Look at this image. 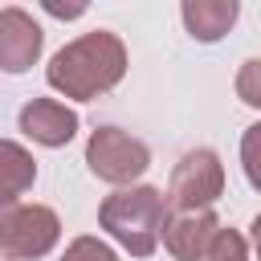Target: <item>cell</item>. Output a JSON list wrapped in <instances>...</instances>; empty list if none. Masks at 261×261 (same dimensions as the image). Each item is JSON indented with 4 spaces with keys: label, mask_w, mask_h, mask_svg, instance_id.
I'll return each instance as SVG.
<instances>
[{
    "label": "cell",
    "mask_w": 261,
    "mask_h": 261,
    "mask_svg": "<svg viewBox=\"0 0 261 261\" xmlns=\"http://www.w3.org/2000/svg\"><path fill=\"white\" fill-rule=\"evenodd\" d=\"M45 12L49 16H61V20H73V16L86 12V4H53V0H45Z\"/></svg>",
    "instance_id": "obj_15"
},
{
    "label": "cell",
    "mask_w": 261,
    "mask_h": 261,
    "mask_svg": "<svg viewBox=\"0 0 261 261\" xmlns=\"http://www.w3.org/2000/svg\"><path fill=\"white\" fill-rule=\"evenodd\" d=\"M241 167H245V179L261 192V122H253L241 135Z\"/></svg>",
    "instance_id": "obj_12"
},
{
    "label": "cell",
    "mask_w": 261,
    "mask_h": 261,
    "mask_svg": "<svg viewBox=\"0 0 261 261\" xmlns=\"http://www.w3.org/2000/svg\"><path fill=\"white\" fill-rule=\"evenodd\" d=\"M61 261H118V257H114V249H110L106 241H98V237H77V241L65 245Z\"/></svg>",
    "instance_id": "obj_13"
},
{
    "label": "cell",
    "mask_w": 261,
    "mask_h": 261,
    "mask_svg": "<svg viewBox=\"0 0 261 261\" xmlns=\"http://www.w3.org/2000/svg\"><path fill=\"white\" fill-rule=\"evenodd\" d=\"M237 98L245 106H257L261 110V57H253V61H245L237 69Z\"/></svg>",
    "instance_id": "obj_14"
},
{
    "label": "cell",
    "mask_w": 261,
    "mask_h": 261,
    "mask_svg": "<svg viewBox=\"0 0 261 261\" xmlns=\"http://www.w3.org/2000/svg\"><path fill=\"white\" fill-rule=\"evenodd\" d=\"M86 163H90V171L98 179L118 184V188L122 184L135 188V179L151 167V151H147L143 139L118 130V126H98L90 135V143H86Z\"/></svg>",
    "instance_id": "obj_4"
},
{
    "label": "cell",
    "mask_w": 261,
    "mask_h": 261,
    "mask_svg": "<svg viewBox=\"0 0 261 261\" xmlns=\"http://www.w3.org/2000/svg\"><path fill=\"white\" fill-rule=\"evenodd\" d=\"M204 257L208 261H249V245H245V237L237 228H216V237H212Z\"/></svg>",
    "instance_id": "obj_11"
},
{
    "label": "cell",
    "mask_w": 261,
    "mask_h": 261,
    "mask_svg": "<svg viewBox=\"0 0 261 261\" xmlns=\"http://www.w3.org/2000/svg\"><path fill=\"white\" fill-rule=\"evenodd\" d=\"M61 237V220L45 204H0V253L8 261H37Z\"/></svg>",
    "instance_id": "obj_3"
},
{
    "label": "cell",
    "mask_w": 261,
    "mask_h": 261,
    "mask_svg": "<svg viewBox=\"0 0 261 261\" xmlns=\"http://www.w3.org/2000/svg\"><path fill=\"white\" fill-rule=\"evenodd\" d=\"M126 73V45L118 33H106V29H94V33H82L77 41L61 45L45 69V82L73 98V102H94L98 94H110Z\"/></svg>",
    "instance_id": "obj_1"
},
{
    "label": "cell",
    "mask_w": 261,
    "mask_h": 261,
    "mask_svg": "<svg viewBox=\"0 0 261 261\" xmlns=\"http://www.w3.org/2000/svg\"><path fill=\"white\" fill-rule=\"evenodd\" d=\"M220 192H224V167H220L216 151L196 147V151H188V155L175 163L163 200H167V208H175V212H200V208L216 204Z\"/></svg>",
    "instance_id": "obj_5"
},
{
    "label": "cell",
    "mask_w": 261,
    "mask_h": 261,
    "mask_svg": "<svg viewBox=\"0 0 261 261\" xmlns=\"http://www.w3.org/2000/svg\"><path fill=\"white\" fill-rule=\"evenodd\" d=\"M20 130L41 147H65L77 135V110L57 98H33L20 106Z\"/></svg>",
    "instance_id": "obj_7"
},
{
    "label": "cell",
    "mask_w": 261,
    "mask_h": 261,
    "mask_svg": "<svg viewBox=\"0 0 261 261\" xmlns=\"http://www.w3.org/2000/svg\"><path fill=\"white\" fill-rule=\"evenodd\" d=\"M98 224L135 257H151L159 249L163 224H167V200L159 188L151 184H135V188H118L114 196L102 200L98 208Z\"/></svg>",
    "instance_id": "obj_2"
},
{
    "label": "cell",
    "mask_w": 261,
    "mask_h": 261,
    "mask_svg": "<svg viewBox=\"0 0 261 261\" xmlns=\"http://www.w3.org/2000/svg\"><path fill=\"white\" fill-rule=\"evenodd\" d=\"M253 245H257V261H261V216L253 220Z\"/></svg>",
    "instance_id": "obj_16"
},
{
    "label": "cell",
    "mask_w": 261,
    "mask_h": 261,
    "mask_svg": "<svg viewBox=\"0 0 261 261\" xmlns=\"http://www.w3.org/2000/svg\"><path fill=\"white\" fill-rule=\"evenodd\" d=\"M179 16H184V29H188L196 41L212 45V41H220V37L237 24L241 4H237V0H184V4H179Z\"/></svg>",
    "instance_id": "obj_9"
},
{
    "label": "cell",
    "mask_w": 261,
    "mask_h": 261,
    "mask_svg": "<svg viewBox=\"0 0 261 261\" xmlns=\"http://www.w3.org/2000/svg\"><path fill=\"white\" fill-rule=\"evenodd\" d=\"M216 228H220V220L208 208H200V212H175L163 224V245H167V253L175 261H204Z\"/></svg>",
    "instance_id": "obj_8"
},
{
    "label": "cell",
    "mask_w": 261,
    "mask_h": 261,
    "mask_svg": "<svg viewBox=\"0 0 261 261\" xmlns=\"http://www.w3.org/2000/svg\"><path fill=\"white\" fill-rule=\"evenodd\" d=\"M45 49L41 24L24 8H0V69L4 73H24L37 65Z\"/></svg>",
    "instance_id": "obj_6"
},
{
    "label": "cell",
    "mask_w": 261,
    "mask_h": 261,
    "mask_svg": "<svg viewBox=\"0 0 261 261\" xmlns=\"http://www.w3.org/2000/svg\"><path fill=\"white\" fill-rule=\"evenodd\" d=\"M37 179V159L12 143V139H0V204H16Z\"/></svg>",
    "instance_id": "obj_10"
}]
</instances>
